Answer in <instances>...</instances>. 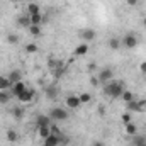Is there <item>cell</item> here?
Instances as JSON below:
<instances>
[{
  "label": "cell",
  "instance_id": "cell-21",
  "mask_svg": "<svg viewBox=\"0 0 146 146\" xmlns=\"http://www.w3.org/2000/svg\"><path fill=\"white\" fill-rule=\"evenodd\" d=\"M12 97V92L9 90H0V104H7Z\"/></svg>",
  "mask_w": 146,
  "mask_h": 146
},
{
  "label": "cell",
  "instance_id": "cell-3",
  "mask_svg": "<svg viewBox=\"0 0 146 146\" xmlns=\"http://www.w3.org/2000/svg\"><path fill=\"white\" fill-rule=\"evenodd\" d=\"M68 115H70V114L65 109H61V107H53V109L49 110V117H51L53 121H66Z\"/></svg>",
  "mask_w": 146,
  "mask_h": 146
},
{
  "label": "cell",
  "instance_id": "cell-26",
  "mask_svg": "<svg viewBox=\"0 0 146 146\" xmlns=\"http://www.w3.org/2000/svg\"><path fill=\"white\" fill-rule=\"evenodd\" d=\"M121 97L124 99V102H126V104H127V102H131V100H134V95H133V92H129V90H124Z\"/></svg>",
  "mask_w": 146,
  "mask_h": 146
},
{
  "label": "cell",
  "instance_id": "cell-29",
  "mask_svg": "<svg viewBox=\"0 0 146 146\" xmlns=\"http://www.w3.org/2000/svg\"><path fill=\"white\" fill-rule=\"evenodd\" d=\"M29 31H31V34H33V36H41V27H39V26H33V24H31V27H29Z\"/></svg>",
  "mask_w": 146,
  "mask_h": 146
},
{
  "label": "cell",
  "instance_id": "cell-22",
  "mask_svg": "<svg viewBox=\"0 0 146 146\" xmlns=\"http://www.w3.org/2000/svg\"><path fill=\"white\" fill-rule=\"evenodd\" d=\"M133 146H146V136H133Z\"/></svg>",
  "mask_w": 146,
  "mask_h": 146
},
{
  "label": "cell",
  "instance_id": "cell-19",
  "mask_svg": "<svg viewBox=\"0 0 146 146\" xmlns=\"http://www.w3.org/2000/svg\"><path fill=\"white\" fill-rule=\"evenodd\" d=\"M29 17H31V24L33 26H39L41 22H46V17H42L41 12L39 14H34V15H29Z\"/></svg>",
  "mask_w": 146,
  "mask_h": 146
},
{
  "label": "cell",
  "instance_id": "cell-27",
  "mask_svg": "<svg viewBox=\"0 0 146 146\" xmlns=\"http://www.w3.org/2000/svg\"><path fill=\"white\" fill-rule=\"evenodd\" d=\"M7 42H9V44H19V36L14 34V33L7 34Z\"/></svg>",
  "mask_w": 146,
  "mask_h": 146
},
{
  "label": "cell",
  "instance_id": "cell-7",
  "mask_svg": "<svg viewBox=\"0 0 146 146\" xmlns=\"http://www.w3.org/2000/svg\"><path fill=\"white\" fill-rule=\"evenodd\" d=\"M24 90H27V87H26V83H24V82H17V83H14V85L10 87V92H12V95H14V97H19Z\"/></svg>",
  "mask_w": 146,
  "mask_h": 146
},
{
  "label": "cell",
  "instance_id": "cell-32",
  "mask_svg": "<svg viewBox=\"0 0 146 146\" xmlns=\"http://www.w3.org/2000/svg\"><path fill=\"white\" fill-rule=\"evenodd\" d=\"M139 72H141V73H145V75H146V61H143V63L139 65Z\"/></svg>",
  "mask_w": 146,
  "mask_h": 146
},
{
  "label": "cell",
  "instance_id": "cell-14",
  "mask_svg": "<svg viewBox=\"0 0 146 146\" xmlns=\"http://www.w3.org/2000/svg\"><path fill=\"white\" fill-rule=\"evenodd\" d=\"M9 80H10L12 85L17 83V82H22V73H21V70H12V72L9 73Z\"/></svg>",
  "mask_w": 146,
  "mask_h": 146
},
{
  "label": "cell",
  "instance_id": "cell-34",
  "mask_svg": "<svg viewBox=\"0 0 146 146\" xmlns=\"http://www.w3.org/2000/svg\"><path fill=\"white\" fill-rule=\"evenodd\" d=\"M90 83H92V85H97V83H99V78H97V76H92V78H90Z\"/></svg>",
  "mask_w": 146,
  "mask_h": 146
},
{
  "label": "cell",
  "instance_id": "cell-6",
  "mask_svg": "<svg viewBox=\"0 0 146 146\" xmlns=\"http://www.w3.org/2000/svg\"><path fill=\"white\" fill-rule=\"evenodd\" d=\"M36 126L37 127H49L51 126V117L46 114H39L36 117Z\"/></svg>",
  "mask_w": 146,
  "mask_h": 146
},
{
  "label": "cell",
  "instance_id": "cell-11",
  "mask_svg": "<svg viewBox=\"0 0 146 146\" xmlns=\"http://www.w3.org/2000/svg\"><path fill=\"white\" fill-rule=\"evenodd\" d=\"M80 37L83 39V42H90V41L95 39V31L94 29H83L80 33Z\"/></svg>",
  "mask_w": 146,
  "mask_h": 146
},
{
  "label": "cell",
  "instance_id": "cell-4",
  "mask_svg": "<svg viewBox=\"0 0 146 146\" xmlns=\"http://www.w3.org/2000/svg\"><path fill=\"white\" fill-rule=\"evenodd\" d=\"M97 78H99L100 83H107L110 80H114V70L112 68H104V70H100L97 73Z\"/></svg>",
  "mask_w": 146,
  "mask_h": 146
},
{
  "label": "cell",
  "instance_id": "cell-20",
  "mask_svg": "<svg viewBox=\"0 0 146 146\" xmlns=\"http://www.w3.org/2000/svg\"><path fill=\"white\" fill-rule=\"evenodd\" d=\"M109 48H110V49H114V51L121 49V48H122V44H121V39H119V37H112V39L109 41Z\"/></svg>",
  "mask_w": 146,
  "mask_h": 146
},
{
  "label": "cell",
  "instance_id": "cell-37",
  "mask_svg": "<svg viewBox=\"0 0 146 146\" xmlns=\"http://www.w3.org/2000/svg\"><path fill=\"white\" fill-rule=\"evenodd\" d=\"M145 26H146V17H145Z\"/></svg>",
  "mask_w": 146,
  "mask_h": 146
},
{
  "label": "cell",
  "instance_id": "cell-15",
  "mask_svg": "<svg viewBox=\"0 0 146 146\" xmlns=\"http://www.w3.org/2000/svg\"><path fill=\"white\" fill-rule=\"evenodd\" d=\"M124 129H126V134H127V136H136V134H138V126H136L134 122L124 124Z\"/></svg>",
  "mask_w": 146,
  "mask_h": 146
},
{
  "label": "cell",
  "instance_id": "cell-28",
  "mask_svg": "<svg viewBox=\"0 0 146 146\" xmlns=\"http://www.w3.org/2000/svg\"><path fill=\"white\" fill-rule=\"evenodd\" d=\"M78 97H80V102H82V104H88V102L92 100V95H90V94H87V92H85V94H82V95H78Z\"/></svg>",
  "mask_w": 146,
  "mask_h": 146
},
{
  "label": "cell",
  "instance_id": "cell-33",
  "mask_svg": "<svg viewBox=\"0 0 146 146\" xmlns=\"http://www.w3.org/2000/svg\"><path fill=\"white\" fill-rule=\"evenodd\" d=\"M99 114L100 115H106V107L104 106H99Z\"/></svg>",
  "mask_w": 146,
  "mask_h": 146
},
{
  "label": "cell",
  "instance_id": "cell-5",
  "mask_svg": "<svg viewBox=\"0 0 146 146\" xmlns=\"http://www.w3.org/2000/svg\"><path fill=\"white\" fill-rule=\"evenodd\" d=\"M34 95H36V92H34V88H27V90H24L17 99H19V102H22V104H27V102H31L33 99H34Z\"/></svg>",
  "mask_w": 146,
  "mask_h": 146
},
{
  "label": "cell",
  "instance_id": "cell-1",
  "mask_svg": "<svg viewBox=\"0 0 146 146\" xmlns=\"http://www.w3.org/2000/svg\"><path fill=\"white\" fill-rule=\"evenodd\" d=\"M124 92V83L119 80H110L107 83H104V94L109 95L110 99H119Z\"/></svg>",
  "mask_w": 146,
  "mask_h": 146
},
{
  "label": "cell",
  "instance_id": "cell-10",
  "mask_svg": "<svg viewBox=\"0 0 146 146\" xmlns=\"http://www.w3.org/2000/svg\"><path fill=\"white\" fill-rule=\"evenodd\" d=\"M44 95H46L49 100H54V99L58 97V88H56L54 85H48V87H44Z\"/></svg>",
  "mask_w": 146,
  "mask_h": 146
},
{
  "label": "cell",
  "instance_id": "cell-23",
  "mask_svg": "<svg viewBox=\"0 0 146 146\" xmlns=\"http://www.w3.org/2000/svg\"><path fill=\"white\" fill-rule=\"evenodd\" d=\"M12 115H14L15 119H22V117H24V109H22V107H19V106H17V107H14V109H12Z\"/></svg>",
  "mask_w": 146,
  "mask_h": 146
},
{
  "label": "cell",
  "instance_id": "cell-2",
  "mask_svg": "<svg viewBox=\"0 0 146 146\" xmlns=\"http://www.w3.org/2000/svg\"><path fill=\"white\" fill-rule=\"evenodd\" d=\"M121 44L124 48H127V49H133V48L138 46V37H136V34H133V33H126L124 37L121 39Z\"/></svg>",
  "mask_w": 146,
  "mask_h": 146
},
{
  "label": "cell",
  "instance_id": "cell-25",
  "mask_svg": "<svg viewBox=\"0 0 146 146\" xmlns=\"http://www.w3.org/2000/svg\"><path fill=\"white\" fill-rule=\"evenodd\" d=\"M27 14H29V15L39 14V5H37V3H29V5H27Z\"/></svg>",
  "mask_w": 146,
  "mask_h": 146
},
{
  "label": "cell",
  "instance_id": "cell-35",
  "mask_svg": "<svg viewBox=\"0 0 146 146\" xmlns=\"http://www.w3.org/2000/svg\"><path fill=\"white\" fill-rule=\"evenodd\" d=\"M92 146H106V143H104V141H94Z\"/></svg>",
  "mask_w": 146,
  "mask_h": 146
},
{
  "label": "cell",
  "instance_id": "cell-9",
  "mask_svg": "<svg viewBox=\"0 0 146 146\" xmlns=\"http://www.w3.org/2000/svg\"><path fill=\"white\" fill-rule=\"evenodd\" d=\"M88 53V42H82V44H78L76 48H75V51H73V56L76 58V56H85Z\"/></svg>",
  "mask_w": 146,
  "mask_h": 146
},
{
  "label": "cell",
  "instance_id": "cell-16",
  "mask_svg": "<svg viewBox=\"0 0 146 146\" xmlns=\"http://www.w3.org/2000/svg\"><path fill=\"white\" fill-rule=\"evenodd\" d=\"M5 136H7V141H9V143H17V141H19V133H17L15 129H7Z\"/></svg>",
  "mask_w": 146,
  "mask_h": 146
},
{
  "label": "cell",
  "instance_id": "cell-8",
  "mask_svg": "<svg viewBox=\"0 0 146 146\" xmlns=\"http://www.w3.org/2000/svg\"><path fill=\"white\" fill-rule=\"evenodd\" d=\"M65 102H66V106H68L70 109H73V110L78 109V107L82 106V102H80V97H78V95H68Z\"/></svg>",
  "mask_w": 146,
  "mask_h": 146
},
{
  "label": "cell",
  "instance_id": "cell-24",
  "mask_svg": "<svg viewBox=\"0 0 146 146\" xmlns=\"http://www.w3.org/2000/svg\"><path fill=\"white\" fill-rule=\"evenodd\" d=\"M37 133H39V136H41L42 139H46V138L51 134V129H49V127H37Z\"/></svg>",
  "mask_w": 146,
  "mask_h": 146
},
{
  "label": "cell",
  "instance_id": "cell-17",
  "mask_svg": "<svg viewBox=\"0 0 146 146\" xmlns=\"http://www.w3.org/2000/svg\"><path fill=\"white\" fill-rule=\"evenodd\" d=\"M10 87H12V83H10L9 76L0 75V90H10Z\"/></svg>",
  "mask_w": 146,
  "mask_h": 146
},
{
  "label": "cell",
  "instance_id": "cell-30",
  "mask_svg": "<svg viewBox=\"0 0 146 146\" xmlns=\"http://www.w3.org/2000/svg\"><path fill=\"white\" fill-rule=\"evenodd\" d=\"M26 51H27V53H36L37 51V44H34V42L27 44V46H26Z\"/></svg>",
  "mask_w": 146,
  "mask_h": 146
},
{
  "label": "cell",
  "instance_id": "cell-12",
  "mask_svg": "<svg viewBox=\"0 0 146 146\" xmlns=\"http://www.w3.org/2000/svg\"><path fill=\"white\" fill-rule=\"evenodd\" d=\"M60 136H56V134H49L46 139H44V143H42V146H60Z\"/></svg>",
  "mask_w": 146,
  "mask_h": 146
},
{
  "label": "cell",
  "instance_id": "cell-36",
  "mask_svg": "<svg viewBox=\"0 0 146 146\" xmlns=\"http://www.w3.org/2000/svg\"><path fill=\"white\" fill-rule=\"evenodd\" d=\"M127 2V5H131V7H134L136 3H138V0H126Z\"/></svg>",
  "mask_w": 146,
  "mask_h": 146
},
{
  "label": "cell",
  "instance_id": "cell-18",
  "mask_svg": "<svg viewBox=\"0 0 146 146\" xmlns=\"http://www.w3.org/2000/svg\"><path fill=\"white\" fill-rule=\"evenodd\" d=\"M126 107H127V112H141V107H139V102H138V100L127 102Z\"/></svg>",
  "mask_w": 146,
  "mask_h": 146
},
{
  "label": "cell",
  "instance_id": "cell-13",
  "mask_svg": "<svg viewBox=\"0 0 146 146\" xmlns=\"http://www.w3.org/2000/svg\"><path fill=\"white\" fill-rule=\"evenodd\" d=\"M17 26L19 27H31V17L27 15H19L17 17Z\"/></svg>",
  "mask_w": 146,
  "mask_h": 146
},
{
  "label": "cell",
  "instance_id": "cell-31",
  "mask_svg": "<svg viewBox=\"0 0 146 146\" xmlns=\"http://www.w3.org/2000/svg\"><path fill=\"white\" fill-rule=\"evenodd\" d=\"M121 119H122V122H124V124H127V122H133V117H131V114H129V112L122 114V117H121Z\"/></svg>",
  "mask_w": 146,
  "mask_h": 146
}]
</instances>
